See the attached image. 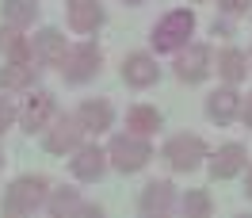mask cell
Instances as JSON below:
<instances>
[{
  "label": "cell",
  "instance_id": "cell-1",
  "mask_svg": "<svg viewBox=\"0 0 252 218\" xmlns=\"http://www.w3.org/2000/svg\"><path fill=\"white\" fill-rule=\"evenodd\" d=\"M191 31H195V12L191 8H176L153 27V46H157V54H176V50L188 46Z\"/></svg>",
  "mask_w": 252,
  "mask_h": 218
},
{
  "label": "cell",
  "instance_id": "cell-2",
  "mask_svg": "<svg viewBox=\"0 0 252 218\" xmlns=\"http://www.w3.org/2000/svg\"><path fill=\"white\" fill-rule=\"evenodd\" d=\"M50 180L46 176H19L16 184L4 191V215H31L34 207L46 203Z\"/></svg>",
  "mask_w": 252,
  "mask_h": 218
},
{
  "label": "cell",
  "instance_id": "cell-3",
  "mask_svg": "<svg viewBox=\"0 0 252 218\" xmlns=\"http://www.w3.org/2000/svg\"><path fill=\"white\" fill-rule=\"evenodd\" d=\"M107 157L119 172H138V169L149 165L153 149H149V142H145L142 134H115L111 145H107Z\"/></svg>",
  "mask_w": 252,
  "mask_h": 218
},
{
  "label": "cell",
  "instance_id": "cell-4",
  "mask_svg": "<svg viewBox=\"0 0 252 218\" xmlns=\"http://www.w3.org/2000/svg\"><path fill=\"white\" fill-rule=\"evenodd\" d=\"M164 157H168V165L176 172H191V169H199V161L206 157V142L199 134H176L164 145Z\"/></svg>",
  "mask_w": 252,
  "mask_h": 218
},
{
  "label": "cell",
  "instance_id": "cell-5",
  "mask_svg": "<svg viewBox=\"0 0 252 218\" xmlns=\"http://www.w3.org/2000/svg\"><path fill=\"white\" fill-rule=\"evenodd\" d=\"M99 46L95 42H80V46L69 50V58H65V80H73V84H80V80H92L95 73H99Z\"/></svg>",
  "mask_w": 252,
  "mask_h": 218
},
{
  "label": "cell",
  "instance_id": "cell-6",
  "mask_svg": "<svg viewBox=\"0 0 252 218\" xmlns=\"http://www.w3.org/2000/svg\"><path fill=\"white\" fill-rule=\"evenodd\" d=\"M80 138H84V126L73 115V119H58L54 126H46L42 145H46V153H73V149H80Z\"/></svg>",
  "mask_w": 252,
  "mask_h": 218
},
{
  "label": "cell",
  "instance_id": "cell-7",
  "mask_svg": "<svg viewBox=\"0 0 252 218\" xmlns=\"http://www.w3.org/2000/svg\"><path fill=\"white\" fill-rule=\"evenodd\" d=\"M206 73H210V50H206L203 42L188 46L180 58H176V77H180V80L195 84V80H203Z\"/></svg>",
  "mask_w": 252,
  "mask_h": 218
},
{
  "label": "cell",
  "instance_id": "cell-8",
  "mask_svg": "<svg viewBox=\"0 0 252 218\" xmlns=\"http://www.w3.org/2000/svg\"><path fill=\"white\" fill-rule=\"evenodd\" d=\"M249 165V153H245V145H237V142H229V145H221L218 153L210 157V176L214 180H229V176H237V172Z\"/></svg>",
  "mask_w": 252,
  "mask_h": 218
},
{
  "label": "cell",
  "instance_id": "cell-9",
  "mask_svg": "<svg viewBox=\"0 0 252 218\" xmlns=\"http://www.w3.org/2000/svg\"><path fill=\"white\" fill-rule=\"evenodd\" d=\"M157 77H160V69H157V62H153L149 54H130L123 62V80L134 84V88H149Z\"/></svg>",
  "mask_w": 252,
  "mask_h": 218
},
{
  "label": "cell",
  "instance_id": "cell-10",
  "mask_svg": "<svg viewBox=\"0 0 252 218\" xmlns=\"http://www.w3.org/2000/svg\"><path fill=\"white\" fill-rule=\"evenodd\" d=\"M50 119H54V92H34L23 104V126L34 134V130H46Z\"/></svg>",
  "mask_w": 252,
  "mask_h": 218
},
{
  "label": "cell",
  "instance_id": "cell-11",
  "mask_svg": "<svg viewBox=\"0 0 252 218\" xmlns=\"http://www.w3.org/2000/svg\"><path fill=\"white\" fill-rule=\"evenodd\" d=\"M107 169V153L99 145H80L77 157H73V176L77 180H99Z\"/></svg>",
  "mask_w": 252,
  "mask_h": 218
},
{
  "label": "cell",
  "instance_id": "cell-12",
  "mask_svg": "<svg viewBox=\"0 0 252 218\" xmlns=\"http://www.w3.org/2000/svg\"><path fill=\"white\" fill-rule=\"evenodd\" d=\"M77 123L84 126V130L99 134V130H107V126L115 123V111H111L107 100H84V104L77 108Z\"/></svg>",
  "mask_w": 252,
  "mask_h": 218
},
{
  "label": "cell",
  "instance_id": "cell-13",
  "mask_svg": "<svg viewBox=\"0 0 252 218\" xmlns=\"http://www.w3.org/2000/svg\"><path fill=\"white\" fill-rule=\"evenodd\" d=\"M34 54H38V58H42L46 65H65V58H69L65 35L58 31V27H46V31H38V38H34Z\"/></svg>",
  "mask_w": 252,
  "mask_h": 218
},
{
  "label": "cell",
  "instance_id": "cell-14",
  "mask_svg": "<svg viewBox=\"0 0 252 218\" xmlns=\"http://www.w3.org/2000/svg\"><path fill=\"white\" fill-rule=\"evenodd\" d=\"M99 23H103V8H99V0L69 4V27H73L77 35H92Z\"/></svg>",
  "mask_w": 252,
  "mask_h": 218
},
{
  "label": "cell",
  "instance_id": "cell-15",
  "mask_svg": "<svg viewBox=\"0 0 252 218\" xmlns=\"http://www.w3.org/2000/svg\"><path fill=\"white\" fill-rule=\"evenodd\" d=\"M206 115L214 123H233L237 115H241V96L233 88H218V92L206 100Z\"/></svg>",
  "mask_w": 252,
  "mask_h": 218
},
{
  "label": "cell",
  "instance_id": "cell-16",
  "mask_svg": "<svg viewBox=\"0 0 252 218\" xmlns=\"http://www.w3.org/2000/svg\"><path fill=\"white\" fill-rule=\"evenodd\" d=\"M168 207H172V184H168V180L145 184L142 199H138V211H142V215H164Z\"/></svg>",
  "mask_w": 252,
  "mask_h": 218
},
{
  "label": "cell",
  "instance_id": "cell-17",
  "mask_svg": "<svg viewBox=\"0 0 252 218\" xmlns=\"http://www.w3.org/2000/svg\"><path fill=\"white\" fill-rule=\"evenodd\" d=\"M34 65L31 62H8V65H0V88L4 92H19V88H31L34 84Z\"/></svg>",
  "mask_w": 252,
  "mask_h": 218
},
{
  "label": "cell",
  "instance_id": "cell-18",
  "mask_svg": "<svg viewBox=\"0 0 252 218\" xmlns=\"http://www.w3.org/2000/svg\"><path fill=\"white\" fill-rule=\"evenodd\" d=\"M0 54L8 62H31V42L19 35V27H0Z\"/></svg>",
  "mask_w": 252,
  "mask_h": 218
},
{
  "label": "cell",
  "instance_id": "cell-19",
  "mask_svg": "<svg viewBox=\"0 0 252 218\" xmlns=\"http://www.w3.org/2000/svg\"><path fill=\"white\" fill-rule=\"evenodd\" d=\"M73 211H80V215H99V207L80 203L73 187H58V191L50 195V215H73Z\"/></svg>",
  "mask_w": 252,
  "mask_h": 218
},
{
  "label": "cell",
  "instance_id": "cell-20",
  "mask_svg": "<svg viewBox=\"0 0 252 218\" xmlns=\"http://www.w3.org/2000/svg\"><path fill=\"white\" fill-rule=\"evenodd\" d=\"M0 12H4V23H8V27H27V23H34V16H38V4H34V0H4Z\"/></svg>",
  "mask_w": 252,
  "mask_h": 218
},
{
  "label": "cell",
  "instance_id": "cell-21",
  "mask_svg": "<svg viewBox=\"0 0 252 218\" xmlns=\"http://www.w3.org/2000/svg\"><path fill=\"white\" fill-rule=\"evenodd\" d=\"M218 73L229 80V84H237V80L249 73V58H245L241 50H233V46L221 50V54H218Z\"/></svg>",
  "mask_w": 252,
  "mask_h": 218
},
{
  "label": "cell",
  "instance_id": "cell-22",
  "mask_svg": "<svg viewBox=\"0 0 252 218\" xmlns=\"http://www.w3.org/2000/svg\"><path fill=\"white\" fill-rule=\"evenodd\" d=\"M126 126H130V130H134V134H153V130H157L160 126V111L157 108H130V115H126Z\"/></svg>",
  "mask_w": 252,
  "mask_h": 218
},
{
  "label": "cell",
  "instance_id": "cell-23",
  "mask_svg": "<svg viewBox=\"0 0 252 218\" xmlns=\"http://www.w3.org/2000/svg\"><path fill=\"white\" fill-rule=\"evenodd\" d=\"M210 211H214V203H210L206 191H188L184 195V215L188 218H210Z\"/></svg>",
  "mask_w": 252,
  "mask_h": 218
},
{
  "label": "cell",
  "instance_id": "cell-24",
  "mask_svg": "<svg viewBox=\"0 0 252 218\" xmlns=\"http://www.w3.org/2000/svg\"><path fill=\"white\" fill-rule=\"evenodd\" d=\"M12 123H16V104H12L8 96H0V134H4Z\"/></svg>",
  "mask_w": 252,
  "mask_h": 218
},
{
  "label": "cell",
  "instance_id": "cell-25",
  "mask_svg": "<svg viewBox=\"0 0 252 218\" xmlns=\"http://www.w3.org/2000/svg\"><path fill=\"white\" fill-rule=\"evenodd\" d=\"M218 4L225 8V12H229V16H241V12H249L252 0H218Z\"/></svg>",
  "mask_w": 252,
  "mask_h": 218
},
{
  "label": "cell",
  "instance_id": "cell-26",
  "mask_svg": "<svg viewBox=\"0 0 252 218\" xmlns=\"http://www.w3.org/2000/svg\"><path fill=\"white\" fill-rule=\"evenodd\" d=\"M241 119H245V126H252V92H249V100H245V108H241Z\"/></svg>",
  "mask_w": 252,
  "mask_h": 218
},
{
  "label": "cell",
  "instance_id": "cell-27",
  "mask_svg": "<svg viewBox=\"0 0 252 218\" xmlns=\"http://www.w3.org/2000/svg\"><path fill=\"white\" fill-rule=\"evenodd\" d=\"M245 191H249V199H252V172H249V187H245Z\"/></svg>",
  "mask_w": 252,
  "mask_h": 218
},
{
  "label": "cell",
  "instance_id": "cell-28",
  "mask_svg": "<svg viewBox=\"0 0 252 218\" xmlns=\"http://www.w3.org/2000/svg\"><path fill=\"white\" fill-rule=\"evenodd\" d=\"M126 4H145V0H126Z\"/></svg>",
  "mask_w": 252,
  "mask_h": 218
},
{
  "label": "cell",
  "instance_id": "cell-29",
  "mask_svg": "<svg viewBox=\"0 0 252 218\" xmlns=\"http://www.w3.org/2000/svg\"><path fill=\"white\" fill-rule=\"evenodd\" d=\"M69 4H80V0H69Z\"/></svg>",
  "mask_w": 252,
  "mask_h": 218
},
{
  "label": "cell",
  "instance_id": "cell-30",
  "mask_svg": "<svg viewBox=\"0 0 252 218\" xmlns=\"http://www.w3.org/2000/svg\"><path fill=\"white\" fill-rule=\"evenodd\" d=\"M0 165H4V153H0Z\"/></svg>",
  "mask_w": 252,
  "mask_h": 218
},
{
  "label": "cell",
  "instance_id": "cell-31",
  "mask_svg": "<svg viewBox=\"0 0 252 218\" xmlns=\"http://www.w3.org/2000/svg\"><path fill=\"white\" fill-rule=\"evenodd\" d=\"M199 4H203V0H199Z\"/></svg>",
  "mask_w": 252,
  "mask_h": 218
}]
</instances>
